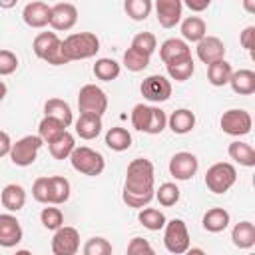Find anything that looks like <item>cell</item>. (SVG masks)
<instances>
[{"label":"cell","mask_w":255,"mask_h":255,"mask_svg":"<svg viewBox=\"0 0 255 255\" xmlns=\"http://www.w3.org/2000/svg\"><path fill=\"white\" fill-rule=\"evenodd\" d=\"M153 183H155L153 163L147 157L131 159L128 169H126L124 191H129V193H149V191H155Z\"/></svg>","instance_id":"cell-1"},{"label":"cell","mask_w":255,"mask_h":255,"mask_svg":"<svg viewBox=\"0 0 255 255\" xmlns=\"http://www.w3.org/2000/svg\"><path fill=\"white\" fill-rule=\"evenodd\" d=\"M100 52V38L94 32H74L62 40V56L66 62L88 60Z\"/></svg>","instance_id":"cell-2"},{"label":"cell","mask_w":255,"mask_h":255,"mask_svg":"<svg viewBox=\"0 0 255 255\" xmlns=\"http://www.w3.org/2000/svg\"><path fill=\"white\" fill-rule=\"evenodd\" d=\"M70 163L72 167L82 173V175H90V177H96L100 175L104 169H106V159L100 151L88 147V145H80L72 151L70 155Z\"/></svg>","instance_id":"cell-3"},{"label":"cell","mask_w":255,"mask_h":255,"mask_svg":"<svg viewBox=\"0 0 255 255\" xmlns=\"http://www.w3.org/2000/svg\"><path fill=\"white\" fill-rule=\"evenodd\" d=\"M32 50L40 60H44L52 66L68 64L62 56V40L58 38L56 32H40L32 42Z\"/></svg>","instance_id":"cell-4"},{"label":"cell","mask_w":255,"mask_h":255,"mask_svg":"<svg viewBox=\"0 0 255 255\" xmlns=\"http://www.w3.org/2000/svg\"><path fill=\"white\" fill-rule=\"evenodd\" d=\"M237 181V169L229 161H217L213 163L205 173V185L209 191L221 195L229 191Z\"/></svg>","instance_id":"cell-5"},{"label":"cell","mask_w":255,"mask_h":255,"mask_svg":"<svg viewBox=\"0 0 255 255\" xmlns=\"http://www.w3.org/2000/svg\"><path fill=\"white\" fill-rule=\"evenodd\" d=\"M78 110H80V114L102 118L106 114V110H108V96H106V92L100 86H96V84L82 86L80 94H78Z\"/></svg>","instance_id":"cell-6"},{"label":"cell","mask_w":255,"mask_h":255,"mask_svg":"<svg viewBox=\"0 0 255 255\" xmlns=\"http://www.w3.org/2000/svg\"><path fill=\"white\" fill-rule=\"evenodd\" d=\"M163 245L169 253L173 255H183L189 247H191V239H189V231L183 219L175 217L171 221L165 223L163 227Z\"/></svg>","instance_id":"cell-7"},{"label":"cell","mask_w":255,"mask_h":255,"mask_svg":"<svg viewBox=\"0 0 255 255\" xmlns=\"http://www.w3.org/2000/svg\"><path fill=\"white\" fill-rule=\"evenodd\" d=\"M44 145V141L38 137V135H24L20 139H16L12 143V149H10V159L14 165L18 167H28L36 161L38 157V151L40 147Z\"/></svg>","instance_id":"cell-8"},{"label":"cell","mask_w":255,"mask_h":255,"mask_svg":"<svg viewBox=\"0 0 255 255\" xmlns=\"http://www.w3.org/2000/svg\"><path fill=\"white\" fill-rule=\"evenodd\" d=\"M219 126L225 133H229L233 137H241V135H247L251 131L253 120H251V114L247 110L231 108V110L223 112V116L219 120Z\"/></svg>","instance_id":"cell-9"},{"label":"cell","mask_w":255,"mask_h":255,"mask_svg":"<svg viewBox=\"0 0 255 255\" xmlns=\"http://www.w3.org/2000/svg\"><path fill=\"white\" fill-rule=\"evenodd\" d=\"M139 92L141 96L151 102V104H161V102H167L169 96H171V82L165 78V76H159V74H151L147 76L141 86H139Z\"/></svg>","instance_id":"cell-10"},{"label":"cell","mask_w":255,"mask_h":255,"mask_svg":"<svg viewBox=\"0 0 255 255\" xmlns=\"http://www.w3.org/2000/svg\"><path fill=\"white\" fill-rule=\"evenodd\" d=\"M80 249V233L76 227L64 225L54 231L52 237V255H76Z\"/></svg>","instance_id":"cell-11"},{"label":"cell","mask_w":255,"mask_h":255,"mask_svg":"<svg viewBox=\"0 0 255 255\" xmlns=\"http://www.w3.org/2000/svg\"><path fill=\"white\" fill-rule=\"evenodd\" d=\"M199 169V159L191 151H177L169 159V173L177 181H187L191 179Z\"/></svg>","instance_id":"cell-12"},{"label":"cell","mask_w":255,"mask_h":255,"mask_svg":"<svg viewBox=\"0 0 255 255\" xmlns=\"http://www.w3.org/2000/svg\"><path fill=\"white\" fill-rule=\"evenodd\" d=\"M78 22V8L72 2H58L52 6L50 26L58 32H68Z\"/></svg>","instance_id":"cell-13"},{"label":"cell","mask_w":255,"mask_h":255,"mask_svg":"<svg viewBox=\"0 0 255 255\" xmlns=\"http://www.w3.org/2000/svg\"><path fill=\"white\" fill-rule=\"evenodd\" d=\"M24 237L22 225L12 213H0V247H16Z\"/></svg>","instance_id":"cell-14"},{"label":"cell","mask_w":255,"mask_h":255,"mask_svg":"<svg viewBox=\"0 0 255 255\" xmlns=\"http://www.w3.org/2000/svg\"><path fill=\"white\" fill-rule=\"evenodd\" d=\"M153 8H155V16H157L159 26L175 28L181 22V12H183L181 0H157L153 4Z\"/></svg>","instance_id":"cell-15"},{"label":"cell","mask_w":255,"mask_h":255,"mask_svg":"<svg viewBox=\"0 0 255 255\" xmlns=\"http://www.w3.org/2000/svg\"><path fill=\"white\" fill-rule=\"evenodd\" d=\"M195 50H197V58L205 66L213 64V62H219V60H225V52H227L225 44L217 36H205L201 42H197Z\"/></svg>","instance_id":"cell-16"},{"label":"cell","mask_w":255,"mask_h":255,"mask_svg":"<svg viewBox=\"0 0 255 255\" xmlns=\"http://www.w3.org/2000/svg\"><path fill=\"white\" fill-rule=\"evenodd\" d=\"M50 14H52V6L40 0L28 2L22 10V18L30 28H44L50 24Z\"/></svg>","instance_id":"cell-17"},{"label":"cell","mask_w":255,"mask_h":255,"mask_svg":"<svg viewBox=\"0 0 255 255\" xmlns=\"http://www.w3.org/2000/svg\"><path fill=\"white\" fill-rule=\"evenodd\" d=\"M0 201L2 207L8 209V213H18L26 205V189L20 183H8L0 193Z\"/></svg>","instance_id":"cell-18"},{"label":"cell","mask_w":255,"mask_h":255,"mask_svg":"<svg viewBox=\"0 0 255 255\" xmlns=\"http://www.w3.org/2000/svg\"><path fill=\"white\" fill-rule=\"evenodd\" d=\"M70 181L64 175L48 177V205H62L70 199Z\"/></svg>","instance_id":"cell-19"},{"label":"cell","mask_w":255,"mask_h":255,"mask_svg":"<svg viewBox=\"0 0 255 255\" xmlns=\"http://www.w3.org/2000/svg\"><path fill=\"white\" fill-rule=\"evenodd\" d=\"M167 128L177 135L189 133L195 128V114L187 108H179L167 118Z\"/></svg>","instance_id":"cell-20"},{"label":"cell","mask_w":255,"mask_h":255,"mask_svg":"<svg viewBox=\"0 0 255 255\" xmlns=\"http://www.w3.org/2000/svg\"><path fill=\"white\" fill-rule=\"evenodd\" d=\"M229 221H231V217H229V211L227 209H223V207H211V209L205 211V215L201 219V225L209 233H221V231L227 229Z\"/></svg>","instance_id":"cell-21"},{"label":"cell","mask_w":255,"mask_h":255,"mask_svg":"<svg viewBox=\"0 0 255 255\" xmlns=\"http://www.w3.org/2000/svg\"><path fill=\"white\" fill-rule=\"evenodd\" d=\"M189 54H191V48L181 38H167L159 46V58H161L163 64H169V62H173L177 58H183V56H189Z\"/></svg>","instance_id":"cell-22"},{"label":"cell","mask_w":255,"mask_h":255,"mask_svg":"<svg viewBox=\"0 0 255 255\" xmlns=\"http://www.w3.org/2000/svg\"><path fill=\"white\" fill-rule=\"evenodd\" d=\"M181 36H183V42H195V44L201 42L207 36L205 20L199 16H187L181 22Z\"/></svg>","instance_id":"cell-23"},{"label":"cell","mask_w":255,"mask_h":255,"mask_svg":"<svg viewBox=\"0 0 255 255\" xmlns=\"http://www.w3.org/2000/svg\"><path fill=\"white\" fill-rule=\"evenodd\" d=\"M229 86L239 96H251L255 92V72L253 70H237L229 78Z\"/></svg>","instance_id":"cell-24"},{"label":"cell","mask_w":255,"mask_h":255,"mask_svg":"<svg viewBox=\"0 0 255 255\" xmlns=\"http://www.w3.org/2000/svg\"><path fill=\"white\" fill-rule=\"evenodd\" d=\"M165 70H167V76H169L171 80H175V82H185V80H189V78L193 76V72H195V62H193V58H191V54H189V56H183V58H177V60L165 64Z\"/></svg>","instance_id":"cell-25"},{"label":"cell","mask_w":255,"mask_h":255,"mask_svg":"<svg viewBox=\"0 0 255 255\" xmlns=\"http://www.w3.org/2000/svg\"><path fill=\"white\" fill-rule=\"evenodd\" d=\"M44 116H50V118L60 120L66 128L72 126V122H74V114H72L70 104L64 102V100H60V98H50L44 104Z\"/></svg>","instance_id":"cell-26"},{"label":"cell","mask_w":255,"mask_h":255,"mask_svg":"<svg viewBox=\"0 0 255 255\" xmlns=\"http://www.w3.org/2000/svg\"><path fill=\"white\" fill-rule=\"evenodd\" d=\"M231 241L239 249H251L255 245V225L251 221H239L231 229Z\"/></svg>","instance_id":"cell-27"},{"label":"cell","mask_w":255,"mask_h":255,"mask_svg":"<svg viewBox=\"0 0 255 255\" xmlns=\"http://www.w3.org/2000/svg\"><path fill=\"white\" fill-rule=\"evenodd\" d=\"M102 118L98 116H88V114H80V118L76 120V133L82 139H96L102 131Z\"/></svg>","instance_id":"cell-28"},{"label":"cell","mask_w":255,"mask_h":255,"mask_svg":"<svg viewBox=\"0 0 255 255\" xmlns=\"http://www.w3.org/2000/svg\"><path fill=\"white\" fill-rule=\"evenodd\" d=\"M64 131H68L66 126H64L60 120L50 118V116H44L42 122L38 124V137H40L44 143H48V145H50L52 141H56Z\"/></svg>","instance_id":"cell-29"},{"label":"cell","mask_w":255,"mask_h":255,"mask_svg":"<svg viewBox=\"0 0 255 255\" xmlns=\"http://www.w3.org/2000/svg\"><path fill=\"white\" fill-rule=\"evenodd\" d=\"M227 153L235 163H239L243 167H253L255 165V149L245 141H239V139L231 141L229 147H227Z\"/></svg>","instance_id":"cell-30"},{"label":"cell","mask_w":255,"mask_h":255,"mask_svg":"<svg viewBox=\"0 0 255 255\" xmlns=\"http://www.w3.org/2000/svg\"><path fill=\"white\" fill-rule=\"evenodd\" d=\"M231 74H233V68H231V64L227 60H219V62H213V64L207 66V80L215 88L229 84Z\"/></svg>","instance_id":"cell-31"},{"label":"cell","mask_w":255,"mask_h":255,"mask_svg":"<svg viewBox=\"0 0 255 255\" xmlns=\"http://www.w3.org/2000/svg\"><path fill=\"white\" fill-rule=\"evenodd\" d=\"M48 149H50V155L54 159H70L72 151L76 149V139L70 131H64L56 141H52L48 145Z\"/></svg>","instance_id":"cell-32"},{"label":"cell","mask_w":255,"mask_h":255,"mask_svg":"<svg viewBox=\"0 0 255 255\" xmlns=\"http://www.w3.org/2000/svg\"><path fill=\"white\" fill-rule=\"evenodd\" d=\"M106 145L114 151H126L131 145V133L126 128H120V126L110 128L108 133H106Z\"/></svg>","instance_id":"cell-33"},{"label":"cell","mask_w":255,"mask_h":255,"mask_svg":"<svg viewBox=\"0 0 255 255\" xmlns=\"http://www.w3.org/2000/svg\"><path fill=\"white\" fill-rule=\"evenodd\" d=\"M137 221H139L145 229H149V231H159V229H163L165 223H167L163 211H159V209H155V207H143V209H139Z\"/></svg>","instance_id":"cell-34"},{"label":"cell","mask_w":255,"mask_h":255,"mask_svg":"<svg viewBox=\"0 0 255 255\" xmlns=\"http://www.w3.org/2000/svg\"><path fill=\"white\" fill-rule=\"evenodd\" d=\"M120 72H122L120 64L116 60H112V58H98L96 64H94V76L98 80H102V82L116 80L120 76Z\"/></svg>","instance_id":"cell-35"},{"label":"cell","mask_w":255,"mask_h":255,"mask_svg":"<svg viewBox=\"0 0 255 255\" xmlns=\"http://www.w3.org/2000/svg\"><path fill=\"white\" fill-rule=\"evenodd\" d=\"M151 8H153L151 0H126V2H124L126 14H128L131 20H135V22L145 20V18L149 16Z\"/></svg>","instance_id":"cell-36"},{"label":"cell","mask_w":255,"mask_h":255,"mask_svg":"<svg viewBox=\"0 0 255 255\" xmlns=\"http://www.w3.org/2000/svg\"><path fill=\"white\" fill-rule=\"evenodd\" d=\"M129 48L135 50V52H139V54H143V56H147V58H151V54L157 48V40H155V36L151 32H137L133 36Z\"/></svg>","instance_id":"cell-37"},{"label":"cell","mask_w":255,"mask_h":255,"mask_svg":"<svg viewBox=\"0 0 255 255\" xmlns=\"http://www.w3.org/2000/svg\"><path fill=\"white\" fill-rule=\"evenodd\" d=\"M155 199L159 201V205L171 207V205H175L179 201V187L175 183H171V181H165L155 189Z\"/></svg>","instance_id":"cell-38"},{"label":"cell","mask_w":255,"mask_h":255,"mask_svg":"<svg viewBox=\"0 0 255 255\" xmlns=\"http://www.w3.org/2000/svg\"><path fill=\"white\" fill-rule=\"evenodd\" d=\"M40 221H42V225H44L46 229L58 231L60 227H64V213H62L60 207L50 205V207H44V209L40 211Z\"/></svg>","instance_id":"cell-39"},{"label":"cell","mask_w":255,"mask_h":255,"mask_svg":"<svg viewBox=\"0 0 255 255\" xmlns=\"http://www.w3.org/2000/svg\"><path fill=\"white\" fill-rule=\"evenodd\" d=\"M149 116H151V106L145 104H135L131 110V126L137 131L147 133V126H149Z\"/></svg>","instance_id":"cell-40"},{"label":"cell","mask_w":255,"mask_h":255,"mask_svg":"<svg viewBox=\"0 0 255 255\" xmlns=\"http://www.w3.org/2000/svg\"><path fill=\"white\" fill-rule=\"evenodd\" d=\"M124 66L129 72H143L149 66V58L139 54V52H135V50H131V48H128L124 52Z\"/></svg>","instance_id":"cell-41"},{"label":"cell","mask_w":255,"mask_h":255,"mask_svg":"<svg viewBox=\"0 0 255 255\" xmlns=\"http://www.w3.org/2000/svg\"><path fill=\"white\" fill-rule=\"evenodd\" d=\"M84 255H112V243L106 237H92L84 245Z\"/></svg>","instance_id":"cell-42"},{"label":"cell","mask_w":255,"mask_h":255,"mask_svg":"<svg viewBox=\"0 0 255 255\" xmlns=\"http://www.w3.org/2000/svg\"><path fill=\"white\" fill-rule=\"evenodd\" d=\"M167 128V116L161 108L151 106V116H149V126H147V133L149 135H157Z\"/></svg>","instance_id":"cell-43"},{"label":"cell","mask_w":255,"mask_h":255,"mask_svg":"<svg viewBox=\"0 0 255 255\" xmlns=\"http://www.w3.org/2000/svg\"><path fill=\"white\" fill-rule=\"evenodd\" d=\"M153 197H155V191H149V193H129V191H124V193H122L124 203H126L128 207H135V209L145 207Z\"/></svg>","instance_id":"cell-44"},{"label":"cell","mask_w":255,"mask_h":255,"mask_svg":"<svg viewBox=\"0 0 255 255\" xmlns=\"http://www.w3.org/2000/svg\"><path fill=\"white\" fill-rule=\"evenodd\" d=\"M126 255H155L151 243L143 237H133L129 239L128 243V249H126Z\"/></svg>","instance_id":"cell-45"},{"label":"cell","mask_w":255,"mask_h":255,"mask_svg":"<svg viewBox=\"0 0 255 255\" xmlns=\"http://www.w3.org/2000/svg\"><path fill=\"white\" fill-rule=\"evenodd\" d=\"M18 68V56L12 50H0V76H10Z\"/></svg>","instance_id":"cell-46"},{"label":"cell","mask_w":255,"mask_h":255,"mask_svg":"<svg viewBox=\"0 0 255 255\" xmlns=\"http://www.w3.org/2000/svg\"><path fill=\"white\" fill-rule=\"evenodd\" d=\"M32 197L38 203H46L48 205V177H38L32 183Z\"/></svg>","instance_id":"cell-47"},{"label":"cell","mask_w":255,"mask_h":255,"mask_svg":"<svg viewBox=\"0 0 255 255\" xmlns=\"http://www.w3.org/2000/svg\"><path fill=\"white\" fill-rule=\"evenodd\" d=\"M239 42H241V46H243L247 52H251V56H253V48H255V26H247V28L241 32Z\"/></svg>","instance_id":"cell-48"},{"label":"cell","mask_w":255,"mask_h":255,"mask_svg":"<svg viewBox=\"0 0 255 255\" xmlns=\"http://www.w3.org/2000/svg\"><path fill=\"white\" fill-rule=\"evenodd\" d=\"M10 149H12V139L6 131H0V157L4 155H10Z\"/></svg>","instance_id":"cell-49"},{"label":"cell","mask_w":255,"mask_h":255,"mask_svg":"<svg viewBox=\"0 0 255 255\" xmlns=\"http://www.w3.org/2000/svg\"><path fill=\"white\" fill-rule=\"evenodd\" d=\"M209 0H187L185 2V6L191 10V12H203V10H207L209 8Z\"/></svg>","instance_id":"cell-50"},{"label":"cell","mask_w":255,"mask_h":255,"mask_svg":"<svg viewBox=\"0 0 255 255\" xmlns=\"http://www.w3.org/2000/svg\"><path fill=\"white\" fill-rule=\"evenodd\" d=\"M183 255H207V253H205L203 249H199V247H189Z\"/></svg>","instance_id":"cell-51"},{"label":"cell","mask_w":255,"mask_h":255,"mask_svg":"<svg viewBox=\"0 0 255 255\" xmlns=\"http://www.w3.org/2000/svg\"><path fill=\"white\" fill-rule=\"evenodd\" d=\"M6 94H8V88H6V84L0 80V102L6 98Z\"/></svg>","instance_id":"cell-52"},{"label":"cell","mask_w":255,"mask_h":255,"mask_svg":"<svg viewBox=\"0 0 255 255\" xmlns=\"http://www.w3.org/2000/svg\"><path fill=\"white\" fill-rule=\"evenodd\" d=\"M14 255H32V251H28V249H18Z\"/></svg>","instance_id":"cell-53"},{"label":"cell","mask_w":255,"mask_h":255,"mask_svg":"<svg viewBox=\"0 0 255 255\" xmlns=\"http://www.w3.org/2000/svg\"><path fill=\"white\" fill-rule=\"evenodd\" d=\"M14 4H16V2H0L2 8H10V6H14Z\"/></svg>","instance_id":"cell-54"},{"label":"cell","mask_w":255,"mask_h":255,"mask_svg":"<svg viewBox=\"0 0 255 255\" xmlns=\"http://www.w3.org/2000/svg\"><path fill=\"white\" fill-rule=\"evenodd\" d=\"M249 255H253V253H249Z\"/></svg>","instance_id":"cell-55"}]
</instances>
